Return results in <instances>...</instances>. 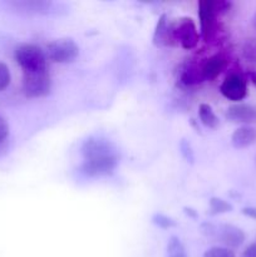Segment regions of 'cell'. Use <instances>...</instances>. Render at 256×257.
Listing matches in <instances>:
<instances>
[{
  "instance_id": "1",
  "label": "cell",
  "mask_w": 256,
  "mask_h": 257,
  "mask_svg": "<svg viewBox=\"0 0 256 257\" xmlns=\"http://www.w3.org/2000/svg\"><path fill=\"white\" fill-rule=\"evenodd\" d=\"M201 232L206 237L215 238L220 241L223 247H227L230 250L237 248L245 242V232L240 227L230 223H221L215 225L212 222H203L201 225Z\"/></svg>"
},
{
  "instance_id": "2",
  "label": "cell",
  "mask_w": 256,
  "mask_h": 257,
  "mask_svg": "<svg viewBox=\"0 0 256 257\" xmlns=\"http://www.w3.org/2000/svg\"><path fill=\"white\" fill-rule=\"evenodd\" d=\"M15 60L22 67L23 73L47 70V54L35 44H20L14 53Z\"/></svg>"
},
{
  "instance_id": "3",
  "label": "cell",
  "mask_w": 256,
  "mask_h": 257,
  "mask_svg": "<svg viewBox=\"0 0 256 257\" xmlns=\"http://www.w3.org/2000/svg\"><path fill=\"white\" fill-rule=\"evenodd\" d=\"M230 3L213 2V0H201L198 3V18H200L201 35L205 40L212 35L215 30L216 15L227 12Z\"/></svg>"
},
{
  "instance_id": "4",
  "label": "cell",
  "mask_w": 256,
  "mask_h": 257,
  "mask_svg": "<svg viewBox=\"0 0 256 257\" xmlns=\"http://www.w3.org/2000/svg\"><path fill=\"white\" fill-rule=\"evenodd\" d=\"M168 38L177 40L183 49H192L197 45L200 34L197 27L191 18H181L168 25Z\"/></svg>"
},
{
  "instance_id": "5",
  "label": "cell",
  "mask_w": 256,
  "mask_h": 257,
  "mask_svg": "<svg viewBox=\"0 0 256 257\" xmlns=\"http://www.w3.org/2000/svg\"><path fill=\"white\" fill-rule=\"evenodd\" d=\"M47 55L52 62L59 64L74 62L79 55V47L70 38L53 40L47 45Z\"/></svg>"
},
{
  "instance_id": "6",
  "label": "cell",
  "mask_w": 256,
  "mask_h": 257,
  "mask_svg": "<svg viewBox=\"0 0 256 257\" xmlns=\"http://www.w3.org/2000/svg\"><path fill=\"white\" fill-rule=\"evenodd\" d=\"M10 7L17 9L20 13L27 14H59L62 12H67V8L60 3L52 2V0H14L9 2Z\"/></svg>"
},
{
  "instance_id": "7",
  "label": "cell",
  "mask_w": 256,
  "mask_h": 257,
  "mask_svg": "<svg viewBox=\"0 0 256 257\" xmlns=\"http://www.w3.org/2000/svg\"><path fill=\"white\" fill-rule=\"evenodd\" d=\"M52 82L47 70L23 73V92L28 98H40L49 94Z\"/></svg>"
},
{
  "instance_id": "8",
  "label": "cell",
  "mask_w": 256,
  "mask_h": 257,
  "mask_svg": "<svg viewBox=\"0 0 256 257\" xmlns=\"http://www.w3.org/2000/svg\"><path fill=\"white\" fill-rule=\"evenodd\" d=\"M82 155L85 160H94V158H104L112 157L118 155V150L109 140H105L103 137H93L87 138L82 145Z\"/></svg>"
},
{
  "instance_id": "9",
  "label": "cell",
  "mask_w": 256,
  "mask_h": 257,
  "mask_svg": "<svg viewBox=\"0 0 256 257\" xmlns=\"http://www.w3.org/2000/svg\"><path fill=\"white\" fill-rule=\"evenodd\" d=\"M118 162H119V156L85 160L80 166V172L87 177H103V176L112 175L117 168Z\"/></svg>"
},
{
  "instance_id": "10",
  "label": "cell",
  "mask_w": 256,
  "mask_h": 257,
  "mask_svg": "<svg viewBox=\"0 0 256 257\" xmlns=\"http://www.w3.org/2000/svg\"><path fill=\"white\" fill-rule=\"evenodd\" d=\"M220 92L228 100L240 102L247 95V82L238 73H231L220 85Z\"/></svg>"
},
{
  "instance_id": "11",
  "label": "cell",
  "mask_w": 256,
  "mask_h": 257,
  "mask_svg": "<svg viewBox=\"0 0 256 257\" xmlns=\"http://www.w3.org/2000/svg\"><path fill=\"white\" fill-rule=\"evenodd\" d=\"M226 118L233 123L248 125L256 122V108L246 103H236L226 109Z\"/></svg>"
},
{
  "instance_id": "12",
  "label": "cell",
  "mask_w": 256,
  "mask_h": 257,
  "mask_svg": "<svg viewBox=\"0 0 256 257\" xmlns=\"http://www.w3.org/2000/svg\"><path fill=\"white\" fill-rule=\"evenodd\" d=\"M226 64H227V60L222 54H215L208 58L201 67L203 80L216 79L222 73V70L225 69Z\"/></svg>"
},
{
  "instance_id": "13",
  "label": "cell",
  "mask_w": 256,
  "mask_h": 257,
  "mask_svg": "<svg viewBox=\"0 0 256 257\" xmlns=\"http://www.w3.org/2000/svg\"><path fill=\"white\" fill-rule=\"evenodd\" d=\"M256 140V131L250 125H241L231 136V143L237 150L250 147Z\"/></svg>"
},
{
  "instance_id": "14",
  "label": "cell",
  "mask_w": 256,
  "mask_h": 257,
  "mask_svg": "<svg viewBox=\"0 0 256 257\" xmlns=\"http://www.w3.org/2000/svg\"><path fill=\"white\" fill-rule=\"evenodd\" d=\"M198 117H200L201 123L210 130H215L220 124V120H218L217 115L215 114L211 105L205 104V103H202L198 108Z\"/></svg>"
},
{
  "instance_id": "15",
  "label": "cell",
  "mask_w": 256,
  "mask_h": 257,
  "mask_svg": "<svg viewBox=\"0 0 256 257\" xmlns=\"http://www.w3.org/2000/svg\"><path fill=\"white\" fill-rule=\"evenodd\" d=\"M168 37V25H167V15L162 14L158 18V22L156 24L155 33H153V44L162 45L167 42Z\"/></svg>"
},
{
  "instance_id": "16",
  "label": "cell",
  "mask_w": 256,
  "mask_h": 257,
  "mask_svg": "<svg viewBox=\"0 0 256 257\" xmlns=\"http://www.w3.org/2000/svg\"><path fill=\"white\" fill-rule=\"evenodd\" d=\"M167 257H188L182 241L177 236H171L167 242Z\"/></svg>"
},
{
  "instance_id": "17",
  "label": "cell",
  "mask_w": 256,
  "mask_h": 257,
  "mask_svg": "<svg viewBox=\"0 0 256 257\" xmlns=\"http://www.w3.org/2000/svg\"><path fill=\"white\" fill-rule=\"evenodd\" d=\"M232 205L227 201L218 197H212L210 200V213L211 215H221V213L231 212Z\"/></svg>"
},
{
  "instance_id": "18",
  "label": "cell",
  "mask_w": 256,
  "mask_h": 257,
  "mask_svg": "<svg viewBox=\"0 0 256 257\" xmlns=\"http://www.w3.org/2000/svg\"><path fill=\"white\" fill-rule=\"evenodd\" d=\"M152 222L155 223L157 227L162 228V230H168V228H172L175 226H177V223L175 222V220L168 216L163 215V213H155L152 216Z\"/></svg>"
},
{
  "instance_id": "19",
  "label": "cell",
  "mask_w": 256,
  "mask_h": 257,
  "mask_svg": "<svg viewBox=\"0 0 256 257\" xmlns=\"http://www.w3.org/2000/svg\"><path fill=\"white\" fill-rule=\"evenodd\" d=\"M182 82L187 85L198 84V83L203 82L202 73L201 69H187L182 74Z\"/></svg>"
},
{
  "instance_id": "20",
  "label": "cell",
  "mask_w": 256,
  "mask_h": 257,
  "mask_svg": "<svg viewBox=\"0 0 256 257\" xmlns=\"http://www.w3.org/2000/svg\"><path fill=\"white\" fill-rule=\"evenodd\" d=\"M203 257H236L232 250L223 246H213L205 251Z\"/></svg>"
},
{
  "instance_id": "21",
  "label": "cell",
  "mask_w": 256,
  "mask_h": 257,
  "mask_svg": "<svg viewBox=\"0 0 256 257\" xmlns=\"http://www.w3.org/2000/svg\"><path fill=\"white\" fill-rule=\"evenodd\" d=\"M10 70L4 62L0 60V90H4L10 84Z\"/></svg>"
},
{
  "instance_id": "22",
  "label": "cell",
  "mask_w": 256,
  "mask_h": 257,
  "mask_svg": "<svg viewBox=\"0 0 256 257\" xmlns=\"http://www.w3.org/2000/svg\"><path fill=\"white\" fill-rule=\"evenodd\" d=\"M180 150H181V153H182V156L185 157V160L187 161V162H193V160H195V156H193V151L192 148H191V145L187 142L186 140H182L180 143Z\"/></svg>"
},
{
  "instance_id": "23",
  "label": "cell",
  "mask_w": 256,
  "mask_h": 257,
  "mask_svg": "<svg viewBox=\"0 0 256 257\" xmlns=\"http://www.w3.org/2000/svg\"><path fill=\"white\" fill-rule=\"evenodd\" d=\"M8 136H9V124H8L7 119L0 115V143L5 141Z\"/></svg>"
},
{
  "instance_id": "24",
  "label": "cell",
  "mask_w": 256,
  "mask_h": 257,
  "mask_svg": "<svg viewBox=\"0 0 256 257\" xmlns=\"http://www.w3.org/2000/svg\"><path fill=\"white\" fill-rule=\"evenodd\" d=\"M241 257H256V242L250 243V245L243 250L242 256Z\"/></svg>"
},
{
  "instance_id": "25",
  "label": "cell",
  "mask_w": 256,
  "mask_h": 257,
  "mask_svg": "<svg viewBox=\"0 0 256 257\" xmlns=\"http://www.w3.org/2000/svg\"><path fill=\"white\" fill-rule=\"evenodd\" d=\"M242 213L247 217L256 220V207H245L242 208Z\"/></svg>"
},
{
  "instance_id": "26",
  "label": "cell",
  "mask_w": 256,
  "mask_h": 257,
  "mask_svg": "<svg viewBox=\"0 0 256 257\" xmlns=\"http://www.w3.org/2000/svg\"><path fill=\"white\" fill-rule=\"evenodd\" d=\"M183 211H185L186 215L190 216V217H192V218H197V217H198L197 212H196V211L193 210V208H191V207H185V208H183Z\"/></svg>"
},
{
  "instance_id": "27",
  "label": "cell",
  "mask_w": 256,
  "mask_h": 257,
  "mask_svg": "<svg viewBox=\"0 0 256 257\" xmlns=\"http://www.w3.org/2000/svg\"><path fill=\"white\" fill-rule=\"evenodd\" d=\"M247 75H248V78H250L251 82L256 85V70H251Z\"/></svg>"
},
{
  "instance_id": "28",
  "label": "cell",
  "mask_w": 256,
  "mask_h": 257,
  "mask_svg": "<svg viewBox=\"0 0 256 257\" xmlns=\"http://www.w3.org/2000/svg\"><path fill=\"white\" fill-rule=\"evenodd\" d=\"M253 24L256 25V17H255V19H253Z\"/></svg>"
}]
</instances>
